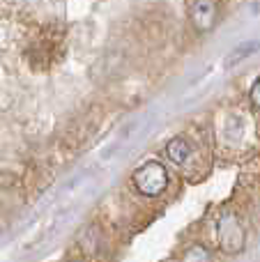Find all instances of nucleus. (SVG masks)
<instances>
[{
  "instance_id": "2",
  "label": "nucleus",
  "mask_w": 260,
  "mask_h": 262,
  "mask_svg": "<svg viewBox=\"0 0 260 262\" xmlns=\"http://www.w3.org/2000/svg\"><path fill=\"white\" fill-rule=\"evenodd\" d=\"M216 237L226 253H240L244 249V228L235 214L226 212L216 219Z\"/></svg>"
},
{
  "instance_id": "1",
  "label": "nucleus",
  "mask_w": 260,
  "mask_h": 262,
  "mask_svg": "<svg viewBox=\"0 0 260 262\" xmlns=\"http://www.w3.org/2000/svg\"><path fill=\"white\" fill-rule=\"evenodd\" d=\"M132 182L136 191L145 198H157L168 186V172L159 161H145L141 168H136L132 175Z\"/></svg>"
},
{
  "instance_id": "4",
  "label": "nucleus",
  "mask_w": 260,
  "mask_h": 262,
  "mask_svg": "<svg viewBox=\"0 0 260 262\" xmlns=\"http://www.w3.org/2000/svg\"><path fill=\"white\" fill-rule=\"evenodd\" d=\"M166 154H168V159L173 163L182 166V163H187L189 159H191V145H189L184 138H173L168 145H166Z\"/></svg>"
},
{
  "instance_id": "7",
  "label": "nucleus",
  "mask_w": 260,
  "mask_h": 262,
  "mask_svg": "<svg viewBox=\"0 0 260 262\" xmlns=\"http://www.w3.org/2000/svg\"><path fill=\"white\" fill-rule=\"evenodd\" d=\"M251 104H253V108H260V78L251 88Z\"/></svg>"
},
{
  "instance_id": "6",
  "label": "nucleus",
  "mask_w": 260,
  "mask_h": 262,
  "mask_svg": "<svg viewBox=\"0 0 260 262\" xmlns=\"http://www.w3.org/2000/svg\"><path fill=\"white\" fill-rule=\"evenodd\" d=\"M258 46H260L258 41H247V44L237 46V49L233 51V55H230V58H228V67H230V64H237L240 60H244V58H247V55H251L253 51L258 49Z\"/></svg>"
},
{
  "instance_id": "3",
  "label": "nucleus",
  "mask_w": 260,
  "mask_h": 262,
  "mask_svg": "<svg viewBox=\"0 0 260 262\" xmlns=\"http://www.w3.org/2000/svg\"><path fill=\"white\" fill-rule=\"evenodd\" d=\"M189 18L198 32H210L216 26V3L212 0L189 3Z\"/></svg>"
},
{
  "instance_id": "5",
  "label": "nucleus",
  "mask_w": 260,
  "mask_h": 262,
  "mask_svg": "<svg viewBox=\"0 0 260 262\" xmlns=\"http://www.w3.org/2000/svg\"><path fill=\"white\" fill-rule=\"evenodd\" d=\"M180 262H212V255H210V251H207L205 246L196 244L182 255V260Z\"/></svg>"
}]
</instances>
